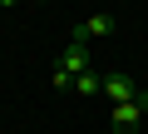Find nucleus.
I'll return each instance as SVG.
<instances>
[{
  "instance_id": "3",
  "label": "nucleus",
  "mask_w": 148,
  "mask_h": 134,
  "mask_svg": "<svg viewBox=\"0 0 148 134\" xmlns=\"http://www.w3.org/2000/svg\"><path fill=\"white\" fill-rule=\"evenodd\" d=\"M104 94H109V104H128V99H138L143 90H138L128 75H119V70H114V75H104Z\"/></svg>"
},
{
  "instance_id": "8",
  "label": "nucleus",
  "mask_w": 148,
  "mask_h": 134,
  "mask_svg": "<svg viewBox=\"0 0 148 134\" xmlns=\"http://www.w3.org/2000/svg\"><path fill=\"white\" fill-rule=\"evenodd\" d=\"M143 94H148V90H143Z\"/></svg>"
},
{
  "instance_id": "5",
  "label": "nucleus",
  "mask_w": 148,
  "mask_h": 134,
  "mask_svg": "<svg viewBox=\"0 0 148 134\" xmlns=\"http://www.w3.org/2000/svg\"><path fill=\"white\" fill-rule=\"evenodd\" d=\"M74 94H84V99L104 94V75H94V70H84V75H74Z\"/></svg>"
},
{
  "instance_id": "7",
  "label": "nucleus",
  "mask_w": 148,
  "mask_h": 134,
  "mask_svg": "<svg viewBox=\"0 0 148 134\" xmlns=\"http://www.w3.org/2000/svg\"><path fill=\"white\" fill-rule=\"evenodd\" d=\"M10 5H20V0H0V15H5V10H10Z\"/></svg>"
},
{
  "instance_id": "6",
  "label": "nucleus",
  "mask_w": 148,
  "mask_h": 134,
  "mask_svg": "<svg viewBox=\"0 0 148 134\" xmlns=\"http://www.w3.org/2000/svg\"><path fill=\"white\" fill-rule=\"evenodd\" d=\"M49 85H54V90H74V80H69V75L59 70V65H54V75H49Z\"/></svg>"
},
{
  "instance_id": "1",
  "label": "nucleus",
  "mask_w": 148,
  "mask_h": 134,
  "mask_svg": "<svg viewBox=\"0 0 148 134\" xmlns=\"http://www.w3.org/2000/svg\"><path fill=\"white\" fill-rule=\"evenodd\" d=\"M109 119H114V134H133L138 119H148V94H138V99H128V104H114Z\"/></svg>"
},
{
  "instance_id": "2",
  "label": "nucleus",
  "mask_w": 148,
  "mask_h": 134,
  "mask_svg": "<svg viewBox=\"0 0 148 134\" xmlns=\"http://www.w3.org/2000/svg\"><path fill=\"white\" fill-rule=\"evenodd\" d=\"M114 35V15H89L79 30H69V45H89V40H104Z\"/></svg>"
},
{
  "instance_id": "4",
  "label": "nucleus",
  "mask_w": 148,
  "mask_h": 134,
  "mask_svg": "<svg viewBox=\"0 0 148 134\" xmlns=\"http://www.w3.org/2000/svg\"><path fill=\"white\" fill-rule=\"evenodd\" d=\"M59 70L74 80V75H84L89 70V45H64V55H59Z\"/></svg>"
}]
</instances>
